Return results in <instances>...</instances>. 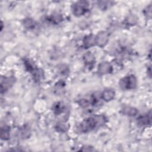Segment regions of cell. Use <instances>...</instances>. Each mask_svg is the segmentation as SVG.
<instances>
[{"label":"cell","instance_id":"1","mask_svg":"<svg viewBox=\"0 0 152 152\" xmlns=\"http://www.w3.org/2000/svg\"><path fill=\"white\" fill-rule=\"evenodd\" d=\"M105 123V117L103 115H96L84 120L78 126V131L81 133L91 131Z\"/></svg>","mask_w":152,"mask_h":152},{"label":"cell","instance_id":"2","mask_svg":"<svg viewBox=\"0 0 152 152\" xmlns=\"http://www.w3.org/2000/svg\"><path fill=\"white\" fill-rule=\"evenodd\" d=\"M120 86L123 89L131 90L134 89L137 85V79L133 75L123 78L119 83Z\"/></svg>","mask_w":152,"mask_h":152},{"label":"cell","instance_id":"3","mask_svg":"<svg viewBox=\"0 0 152 152\" xmlns=\"http://www.w3.org/2000/svg\"><path fill=\"white\" fill-rule=\"evenodd\" d=\"M88 4L86 1H80L73 5L72 8L73 13L76 16L83 15L88 10Z\"/></svg>","mask_w":152,"mask_h":152},{"label":"cell","instance_id":"4","mask_svg":"<svg viewBox=\"0 0 152 152\" xmlns=\"http://www.w3.org/2000/svg\"><path fill=\"white\" fill-rule=\"evenodd\" d=\"M109 36L106 32L103 31L99 33L97 36H96V43H97L99 46H104L108 41Z\"/></svg>","mask_w":152,"mask_h":152},{"label":"cell","instance_id":"5","mask_svg":"<svg viewBox=\"0 0 152 152\" xmlns=\"http://www.w3.org/2000/svg\"><path fill=\"white\" fill-rule=\"evenodd\" d=\"M14 82V79L12 77L7 78L5 77L4 80L1 77V90L2 92L9 88Z\"/></svg>","mask_w":152,"mask_h":152},{"label":"cell","instance_id":"6","mask_svg":"<svg viewBox=\"0 0 152 152\" xmlns=\"http://www.w3.org/2000/svg\"><path fill=\"white\" fill-rule=\"evenodd\" d=\"M98 71L100 74H105L107 73H109L112 71V66L110 65L109 63L107 62H102L99 65Z\"/></svg>","mask_w":152,"mask_h":152},{"label":"cell","instance_id":"7","mask_svg":"<svg viewBox=\"0 0 152 152\" xmlns=\"http://www.w3.org/2000/svg\"><path fill=\"white\" fill-rule=\"evenodd\" d=\"M84 46L85 48H88L96 44V37L93 35H88L84 39Z\"/></svg>","mask_w":152,"mask_h":152},{"label":"cell","instance_id":"8","mask_svg":"<svg viewBox=\"0 0 152 152\" xmlns=\"http://www.w3.org/2000/svg\"><path fill=\"white\" fill-rule=\"evenodd\" d=\"M115 96V91L112 90H107L103 91L102 96V98L106 101H109L113 99Z\"/></svg>","mask_w":152,"mask_h":152},{"label":"cell","instance_id":"9","mask_svg":"<svg viewBox=\"0 0 152 152\" xmlns=\"http://www.w3.org/2000/svg\"><path fill=\"white\" fill-rule=\"evenodd\" d=\"M10 128L8 126H4L1 128V138L4 140H7L10 138Z\"/></svg>","mask_w":152,"mask_h":152},{"label":"cell","instance_id":"10","mask_svg":"<svg viewBox=\"0 0 152 152\" xmlns=\"http://www.w3.org/2000/svg\"><path fill=\"white\" fill-rule=\"evenodd\" d=\"M151 122V116L150 115H144L142 116H141L138 119V123L141 124L142 125H147L148 124H150Z\"/></svg>","mask_w":152,"mask_h":152},{"label":"cell","instance_id":"11","mask_svg":"<svg viewBox=\"0 0 152 152\" xmlns=\"http://www.w3.org/2000/svg\"><path fill=\"white\" fill-rule=\"evenodd\" d=\"M84 61H85V62L86 63V64L91 65L94 63V58L91 53H87L84 55Z\"/></svg>","mask_w":152,"mask_h":152},{"label":"cell","instance_id":"12","mask_svg":"<svg viewBox=\"0 0 152 152\" xmlns=\"http://www.w3.org/2000/svg\"><path fill=\"white\" fill-rule=\"evenodd\" d=\"M24 25L27 28H33L34 27V22L33 20L27 18L24 21Z\"/></svg>","mask_w":152,"mask_h":152},{"label":"cell","instance_id":"13","mask_svg":"<svg viewBox=\"0 0 152 152\" xmlns=\"http://www.w3.org/2000/svg\"><path fill=\"white\" fill-rule=\"evenodd\" d=\"M124 112L126 114L128 115H132H132H135L136 114V113L137 112V111L135 109H134L132 107H127L124 109Z\"/></svg>","mask_w":152,"mask_h":152}]
</instances>
